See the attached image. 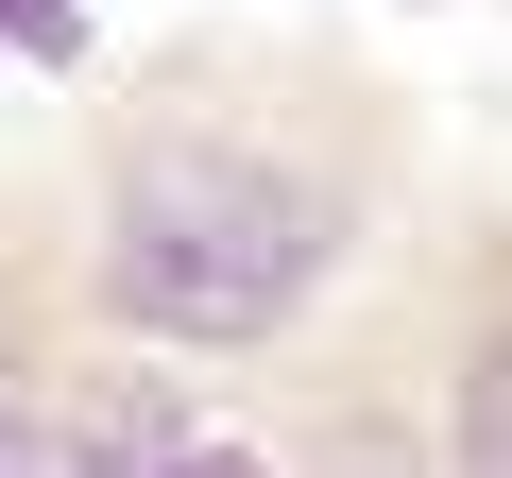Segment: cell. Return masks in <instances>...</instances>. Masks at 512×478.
I'll return each mask as SVG.
<instances>
[{"instance_id":"obj_4","label":"cell","mask_w":512,"mask_h":478,"mask_svg":"<svg viewBox=\"0 0 512 478\" xmlns=\"http://www.w3.org/2000/svg\"><path fill=\"white\" fill-rule=\"evenodd\" d=\"M154 478H256V444H222V427H171V444H154Z\"/></svg>"},{"instance_id":"obj_2","label":"cell","mask_w":512,"mask_h":478,"mask_svg":"<svg viewBox=\"0 0 512 478\" xmlns=\"http://www.w3.org/2000/svg\"><path fill=\"white\" fill-rule=\"evenodd\" d=\"M461 478H512V359H461Z\"/></svg>"},{"instance_id":"obj_3","label":"cell","mask_w":512,"mask_h":478,"mask_svg":"<svg viewBox=\"0 0 512 478\" xmlns=\"http://www.w3.org/2000/svg\"><path fill=\"white\" fill-rule=\"evenodd\" d=\"M0 478H69V427H52V393L0 359Z\"/></svg>"},{"instance_id":"obj_1","label":"cell","mask_w":512,"mask_h":478,"mask_svg":"<svg viewBox=\"0 0 512 478\" xmlns=\"http://www.w3.org/2000/svg\"><path fill=\"white\" fill-rule=\"evenodd\" d=\"M308 274H325V205L291 171H256V154H137L120 171L103 291L154 342H274Z\"/></svg>"},{"instance_id":"obj_5","label":"cell","mask_w":512,"mask_h":478,"mask_svg":"<svg viewBox=\"0 0 512 478\" xmlns=\"http://www.w3.org/2000/svg\"><path fill=\"white\" fill-rule=\"evenodd\" d=\"M86 18H69V0H0V52H69Z\"/></svg>"}]
</instances>
